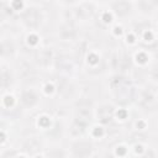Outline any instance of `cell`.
<instances>
[{"label": "cell", "instance_id": "obj_1", "mask_svg": "<svg viewBox=\"0 0 158 158\" xmlns=\"http://www.w3.org/2000/svg\"><path fill=\"white\" fill-rule=\"evenodd\" d=\"M22 21L28 27H37L41 22V15L36 9H27L22 14Z\"/></svg>", "mask_w": 158, "mask_h": 158}, {"label": "cell", "instance_id": "obj_2", "mask_svg": "<svg viewBox=\"0 0 158 158\" xmlns=\"http://www.w3.org/2000/svg\"><path fill=\"white\" fill-rule=\"evenodd\" d=\"M74 156L77 157H85L88 154H90L91 152V144L89 142L85 141H80V142H75L72 147Z\"/></svg>", "mask_w": 158, "mask_h": 158}, {"label": "cell", "instance_id": "obj_3", "mask_svg": "<svg viewBox=\"0 0 158 158\" xmlns=\"http://www.w3.org/2000/svg\"><path fill=\"white\" fill-rule=\"evenodd\" d=\"M75 14H77V16L79 19L86 20V19H89V17H91L94 15V6L91 4H83L77 9Z\"/></svg>", "mask_w": 158, "mask_h": 158}, {"label": "cell", "instance_id": "obj_4", "mask_svg": "<svg viewBox=\"0 0 158 158\" xmlns=\"http://www.w3.org/2000/svg\"><path fill=\"white\" fill-rule=\"evenodd\" d=\"M112 9L116 12V15H118V16H126L131 11V5L127 1H116L112 5Z\"/></svg>", "mask_w": 158, "mask_h": 158}, {"label": "cell", "instance_id": "obj_5", "mask_svg": "<svg viewBox=\"0 0 158 158\" xmlns=\"http://www.w3.org/2000/svg\"><path fill=\"white\" fill-rule=\"evenodd\" d=\"M112 114H114V109H112V106H110V105H104V106H101V107L99 109V111H98V115H99L100 120L104 121V122L110 121L111 117H112Z\"/></svg>", "mask_w": 158, "mask_h": 158}, {"label": "cell", "instance_id": "obj_6", "mask_svg": "<svg viewBox=\"0 0 158 158\" xmlns=\"http://www.w3.org/2000/svg\"><path fill=\"white\" fill-rule=\"evenodd\" d=\"M131 67V59L126 54H121L116 58V68L118 70H126Z\"/></svg>", "mask_w": 158, "mask_h": 158}, {"label": "cell", "instance_id": "obj_7", "mask_svg": "<svg viewBox=\"0 0 158 158\" xmlns=\"http://www.w3.org/2000/svg\"><path fill=\"white\" fill-rule=\"evenodd\" d=\"M21 101L25 106H33L37 101V96L32 91H25L21 96Z\"/></svg>", "mask_w": 158, "mask_h": 158}, {"label": "cell", "instance_id": "obj_8", "mask_svg": "<svg viewBox=\"0 0 158 158\" xmlns=\"http://www.w3.org/2000/svg\"><path fill=\"white\" fill-rule=\"evenodd\" d=\"M60 36L65 40H70L75 36V28L73 27V25L70 23H65L62 28H60Z\"/></svg>", "mask_w": 158, "mask_h": 158}, {"label": "cell", "instance_id": "obj_9", "mask_svg": "<svg viewBox=\"0 0 158 158\" xmlns=\"http://www.w3.org/2000/svg\"><path fill=\"white\" fill-rule=\"evenodd\" d=\"M37 60L40 64L42 65H47L49 62H51V52L47 51V49H42L38 52V56H37Z\"/></svg>", "mask_w": 158, "mask_h": 158}, {"label": "cell", "instance_id": "obj_10", "mask_svg": "<svg viewBox=\"0 0 158 158\" xmlns=\"http://www.w3.org/2000/svg\"><path fill=\"white\" fill-rule=\"evenodd\" d=\"M38 148H40V143H38L36 139H33V138L28 139V141L25 143V149L28 151V152H35V151H37Z\"/></svg>", "mask_w": 158, "mask_h": 158}, {"label": "cell", "instance_id": "obj_11", "mask_svg": "<svg viewBox=\"0 0 158 158\" xmlns=\"http://www.w3.org/2000/svg\"><path fill=\"white\" fill-rule=\"evenodd\" d=\"M152 75H153V78H154L156 80H158V65H156V67L153 68V72H152Z\"/></svg>", "mask_w": 158, "mask_h": 158}, {"label": "cell", "instance_id": "obj_12", "mask_svg": "<svg viewBox=\"0 0 158 158\" xmlns=\"http://www.w3.org/2000/svg\"><path fill=\"white\" fill-rule=\"evenodd\" d=\"M153 2V5H158V0H151Z\"/></svg>", "mask_w": 158, "mask_h": 158}, {"label": "cell", "instance_id": "obj_13", "mask_svg": "<svg viewBox=\"0 0 158 158\" xmlns=\"http://www.w3.org/2000/svg\"><path fill=\"white\" fill-rule=\"evenodd\" d=\"M63 1H64V2H74L75 0H63Z\"/></svg>", "mask_w": 158, "mask_h": 158}, {"label": "cell", "instance_id": "obj_14", "mask_svg": "<svg viewBox=\"0 0 158 158\" xmlns=\"http://www.w3.org/2000/svg\"><path fill=\"white\" fill-rule=\"evenodd\" d=\"M35 1H38V0H35Z\"/></svg>", "mask_w": 158, "mask_h": 158}]
</instances>
